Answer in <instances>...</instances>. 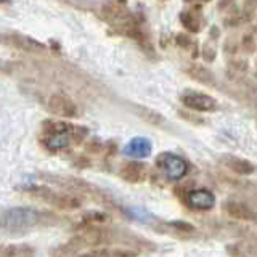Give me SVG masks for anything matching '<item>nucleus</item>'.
I'll use <instances>...</instances> for the list:
<instances>
[{
	"label": "nucleus",
	"instance_id": "nucleus-4",
	"mask_svg": "<svg viewBox=\"0 0 257 257\" xmlns=\"http://www.w3.org/2000/svg\"><path fill=\"white\" fill-rule=\"evenodd\" d=\"M156 167L167 180L172 182L182 180L185 174L188 172L187 161H183L180 156L174 155V153H161L156 158Z\"/></svg>",
	"mask_w": 257,
	"mask_h": 257
},
{
	"label": "nucleus",
	"instance_id": "nucleus-7",
	"mask_svg": "<svg viewBox=\"0 0 257 257\" xmlns=\"http://www.w3.org/2000/svg\"><path fill=\"white\" fill-rule=\"evenodd\" d=\"M48 109H50L52 114L55 116H60V117H76L77 116V106L76 103L72 101L68 95H63V93H53L50 98H48L47 103Z\"/></svg>",
	"mask_w": 257,
	"mask_h": 257
},
{
	"label": "nucleus",
	"instance_id": "nucleus-14",
	"mask_svg": "<svg viewBox=\"0 0 257 257\" xmlns=\"http://www.w3.org/2000/svg\"><path fill=\"white\" fill-rule=\"evenodd\" d=\"M187 74L193 80H196V82L203 84V85H207V87H214L215 85L214 72L211 69L201 66V64H190V66L187 68Z\"/></svg>",
	"mask_w": 257,
	"mask_h": 257
},
{
	"label": "nucleus",
	"instance_id": "nucleus-27",
	"mask_svg": "<svg viewBox=\"0 0 257 257\" xmlns=\"http://www.w3.org/2000/svg\"><path fill=\"white\" fill-rule=\"evenodd\" d=\"M203 2H207V0H203Z\"/></svg>",
	"mask_w": 257,
	"mask_h": 257
},
{
	"label": "nucleus",
	"instance_id": "nucleus-20",
	"mask_svg": "<svg viewBox=\"0 0 257 257\" xmlns=\"http://www.w3.org/2000/svg\"><path fill=\"white\" fill-rule=\"evenodd\" d=\"M108 220H109V217L106 214H103V212H90V214H87L84 217L82 225H96V223H104V222H108Z\"/></svg>",
	"mask_w": 257,
	"mask_h": 257
},
{
	"label": "nucleus",
	"instance_id": "nucleus-1",
	"mask_svg": "<svg viewBox=\"0 0 257 257\" xmlns=\"http://www.w3.org/2000/svg\"><path fill=\"white\" fill-rule=\"evenodd\" d=\"M88 135V128L82 125H74L64 120H45L40 128L39 142L52 153L68 150L74 145H80Z\"/></svg>",
	"mask_w": 257,
	"mask_h": 257
},
{
	"label": "nucleus",
	"instance_id": "nucleus-3",
	"mask_svg": "<svg viewBox=\"0 0 257 257\" xmlns=\"http://www.w3.org/2000/svg\"><path fill=\"white\" fill-rule=\"evenodd\" d=\"M24 191L29 193L31 196L44 201V203H47L48 206H52L55 209H61V211H74V209L82 206V201H80L76 195H71V193H60L50 187H45V185H31V187H24Z\"/></svg>",
	"mask_w": 257,
	"mask_h": 257
},
{
	"label": "nucleus",
	"instance_id": "nucleus-15",
	"mask_svg": "<svg viewBox=\"0 0 257 257\" xmlns=\"http://www.w3.org/2000/svg\"><path fill=\"white\" fill-rule=\"evenodd\" d=\"M0 257H34V249L28 244H2Z\"/></svg>",
	"mask_w": 257,
	"mask_h": 257
},
{
	"label": "nucleus",
	"instance_id": "nucleus-5",
	"mask_svg": "<svg viewBox=\"0 0 257 257\" xmlns=\"http://www.w3.org/2000/svg\"><path fill=\"white\" fill-rule=\"evenodd\" d=\"M0 44L7 45L16 50L28 52V53H45L47 47L37 42L29 36L20 34V32H0Z\"/></svg>",
	"mask_w": 257,
	"mask_h": 257
},
{
	"label": "nucleus",
	"instance_id": "nucleus-21",
	"mask_svg": "<svg viewBox=\"0 0 257 257\" xmlns=\"http://www.w3.org/2000/svg\"><path fill=\"white\" fill-rule=\"evenodd\" d=\"M255 10H257V0H244L243 13H241V16H243L244 23H246V21H251V20L254 18Z\"/></svg>",
	"mask_w": 257,
	"mask_h": 257
},
{
	"label": "nucleus",
	"instance_id": "nucleus-12",
	"mask_svg": "<svg viewBox=\"0 0 257 257\" xmlns=\"http://www.w3.org/2000/svg\"><path fill=\"white\" fill-rule=\"evenodd\" d=\"M137 255H139V251H135V249H132V247L106 246V247L90 249V251L82 252L76 257H137Z\"/></svg>",
	"mask_w": 257,
	"mask_h": 257
},
{
	"label": "nucleus",
	"instance_id": "nucleus-25",
	"mask_svg": "<svg viewBox=\"0 0 257 257\" xmlns=\"http://www.w3.org/2000/svg\"><path fill=\"white\" fill-rule=\"evenodd\" d=\"M180 116L185 117V119H188V120H191V122H195V124H203L204 122V120L201 119V117H191L190 114H187V112H183V111H180Z\"/></svg>",
	"mask_w": 257,
	"mask_h": 257
},
{
	"label": "nucleus",
	"instance_id": "nucleus-11",
	"mask_svg": "<svg viewBox=\"0 0 257 257\" xmlns=\"http://www.w3.org/2000/svg\"><path fill=\"white\" fill-rule=\"evenodd\" d=\"M151 151H153V143L151 140L145 139V137H135L122 150V153L127 158H135V159L148 158L151 155Z\"/></svg>",
	"mask_w": 257,
	"mask_h": 257
},
{
	"label": "nucleus",
	"instance_id": "nucleus-22",
	"mask_svg": "<svg viewBox=\"0 0 257 257\" xmlns=\"http://www.w3.org/2000/svg\"><path fill=\"white\" fill-rule=\"evenodd\" d=\"M169 227H172L175 231L183 233V235H188V233H195V227L188 222H183V220H174L169 223Z\"/></svg>",
	"mask_w": 257,
	"mask_h": 257
},
{
	"label": "nucleus",
	"instance_id": "nucleus-6",
	"mask_svg": "<svg viewBox=\"0 0 257 257\" xmlns=\"http://www.w3.org/2000/svg\"><path fill=\"white\" fill-rule=\"evenodd\" d=\"M182 103L183 106H187L188 109L199 111V112H212L219 108V103L215 98L199 92H188L182 95Z\"/></svg>",
	"mask_w": 257,
	"mask_h": 257
},
{
	"label": "nucleus",
	"instance_id": "nucleus-24",
	"mask_svg": "<svg viewBox=\"0 0 257 257\" xmlns=\"http://www.w3.org/2000/svg\"><path fill=\"white\" fill-rule=\"evenodd\" d=\"M203 58L206 61H214L215 60V47L214 45H209L206 44L203 47Z\"/></svg>",
	"mask_w": 257,
	"mask_h": 257
},
{
	"label": "nucleus",
	"instance_id": "nucleus-8",
	"mask_svg": "<svg viewBox=\"0 0 257 257\" xmlns=\"http://www.w3.org/2000/svg\"><path fill=\"white\" fill-rule=\"evenodd\" d=\"M185 201H187L188 207L198 209V211H209V209H212L215 206V196L212 195V191L204 188L188 191L185 195Z\"/></svg>",
	"mask_w": 257,
	"mask_h": 257
},
{
	"label": "nucleus",
	"instance_id": "nucleus-10",
	"mask_svg": "<svg viewBox=\"0 0 257 257\" xmlns=\"http://www.w3.org/2000/svg\"><path fill=\"white\" fill-rule=\"evenodd\" d=\"M225 212H227L231 219L236 220H243V222H254L257 223V212L254 209H251L247 204L241 203L236 199H230L223 204Z\"/></svg>",
	"mask_w": 257,
	"mask_h": 257
},
{
	"label": "nucleus",
	"instance_id": "nucleus-17",
	"mask_svg": "<svg viewBox=\"0 0 257 257\" xmlns=\"http://www.w3.org/2000/svg\"><path fill=\"white\" fill-rule=\"evenodd\" d=\"M180 21L185 26V29L190 32H199L201 31V18L195 12H182L180 13Z\"/></svg>",
	"mask_w": 257,
	"mask_h": 257
},
{
	"label": "nucleus",
	"instance_id": "nucleus-13",
	"mask_svg": "<svg viewBox=\"0 0 257 257\" xmlns=\"http://www.w3.org/2000/svg\"><path fill=\"white\" fill-rule=\"evenodd\" d=\"M220 161L225 167L230 169L231 172H235L238 175H251L255 171L252 163H249V161L239 158V156H235V155H222Z\"/></svg>",
	"mask_w": 257,
	"mask_h": 257
},
{
	"label": "nucleus",
	"instance_id": "nucleus-23",
	"mask_svg": "<svg viewBox=\"0 0 257 257\" xmlns=\"http://www.w3.org/2000/svg\"><path fill=\"white\" fill-rule=\"evenodd\" d=\"M254 32L255 31H251V32H246V34L243 36V48L246 52H254L255 48V37H254Z\"/></svg>",
	"mask_w": 257,
	"mask_h": 257
},
{
	"label": "nucleus",
	"instance_id": "nucleus-9",
	"mask_svg": "<svg viewBox=\"0 0 257 257\" xmlns=\"http://www.w3.org/2000/svg\"><path fill=\"white\" fill-rule=\"evenodd\" d=\"M120 179L125 180L127 183H142L147 180L148 177V167L142 161H128V163L122 164L119 171Z\"/></svg>",
	"mask_w": 257,
	"mask_h": 257
},
{
	"label": "nucleus",
	"instance_id": "nucleus-26",
	"mask_svg": "<svg viewBox=\"0 0 257 257\" xmlns=\"http://www.w3.org/2000/svg\"><path fill=\"white\" fill-rule=\"evenodd\" d=\"M161 2H167V0H161Z\"/></svg>",
	"mask_w": 257,
	"mask_h": 257
},
{
	"label": "nucleus",
	"instance_id": "nucleus-16",
	"mask_svg": "<svg viewBox=\"0 0 257 257\" xmlns=\"http://www.w3.org/2000/svg\"><path fill=\"white\" fill-rule=\"evenodd\" d=\"M137 114H139L143 120L153 124V125H163L166 122V119L163 114H159L158 111L155 109H150V108H145V106H137Z\"/></svg>",
	"mask_w": 257,
	"mask_h": 257
},
{
	"label": "nucleus",
	"instance_id": "nucleus-2",
	"mask_svg": "<svg viewBox=\"0 0 257 257\" xmlns=\"http://www.w3.org/2000/svg\"><path fill=\"white\" fill-rule=\"evenodd\" d=\"M55 215L31 207H12L0 215V231L10 236H20L32 228L55 223Z\"/></svg>",
	"mask_w": 257,
	"mask_h": 257
},
{
	"label": "nucleus",
	"instance_id": "nucleus-18",
	"mask_svg": "<svg viewBox=\"0 0 257 257\" xmlns=\"http://www.w3.org/2000/svg\"><path fill=\"white\" fill-rule=\"evenodd\" d=\"M228 251L236 257H257V246H252V244H246V247L230 246Z\"/></svg>",
	"mask_w": 257,
	"mask_h": 257
},
{
	"label": "nucleus",
	"instance_id": "nucleus-19",
	"mask_svg": "<svg viewBox=\"0 0 257 257\" xmlns=\"http://www.w3.org/2000/svg\"><path fill=\"white\" fill-rule=\"evenodd\" d=\"M175 42L179 47L182 48H193V56H196L198 55V45L195 44V40H193L190 36L187 34H179L175 39Z\"/></svg>",
	"mask_w": 257,
	"mask_h": 257
}]
</instances>
